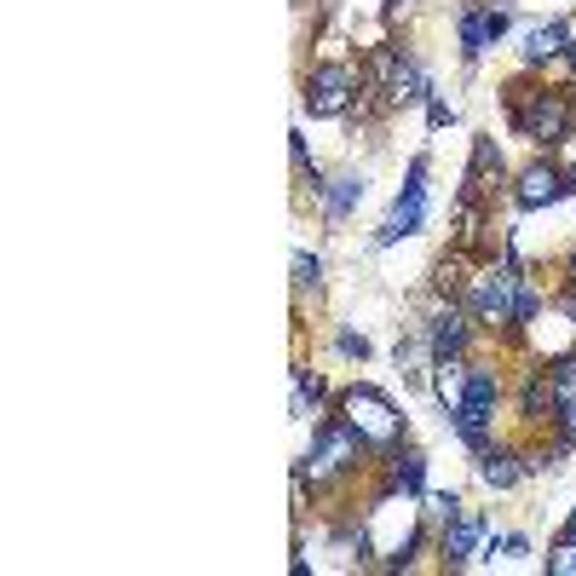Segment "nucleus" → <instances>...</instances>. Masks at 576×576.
I'll return each mask as SVG.
<instances>
[{
	"mask_svg": "<svg viewBox=\"0 0 576 576\" xmlns=\"http://www.w3.org/2000/svg\"><path fill=\"white\" fill-rule=\"evenodd\" d=\"M294 283L318 289V283H323V260H318V254H294Z\"/></svg>",
	"mask_w": 576,
	"mask_h": 576,
	"instance_id": "obj_19",
	"label": "nucleus"
},
{
	"mask_svg": "<svg viewBox=\"0 0 576 576\" xmlns=\"http://www.w3.org/2000/svg\"><path fill=\"white\" fill-rule=\"evenodd\" d=\"M570 271H576V254H570Z\"/></svg>",
	"mask_w": 576,
	"mask_h": 576,
	"instance_id": "obj_22",
	"label": "nucleus"
},
{
	"mask_svg": "<svg viewBox=\"0 0 576 576\" xmlns=\"http://www.w3.org/2000/svg\"><path fill=\"white\" fill-rule=\"evenodd\" d=\"M341 416H346V427L363 438V445H398V438H403V416L392 410V398L375 392V387L341 392Z\"/></svg>",
	"mask_w": 576,
	"mask_h": 576,
	"instance_id": "obj_1",
	"label": "nucleus"
},
{
	"mask_svg": "<svg viewBox=\"0 0 576 576\" xmlns=\"http://www.w3.org/2000/svg\"><path fill=\"white\" fill-rule=\"evenodd\" d=\"M438 398H445V410H461L467 398V369L456 358H438Z\"/></svg>",
	"mask_w": 576,
	"mask_h": 576,
	"instance_id": "obj_16",
	"label": "nucleus"
},
{
	"mask_svg": "<svg viewBox=\"0 0 576 576\" xmlns=\"http://www.w3.org/2000/svg\"><path fill=\"white\" fill-rule=\"evenodd\" d=\"M565 191H570V185L554 174V167H530V174L519 179V191H514V196H519V208H548V202H554V196H565Z\"/></svg>",
	"mask_w": 576,
	"mask_h": 576,
	"instance_id": "obj_10",
	"label": "nucleus"
},
{
	"mask_svg": "<svg viewBox=\"0 0 576 576\" xmlns=\"http://www.w3.org/2000/svg\"><path fill=\"white\" fill-rule=\"evenodd\" d=\"M421 214H427V162L410 167V185H403V196L392 202V214L381 225V248L398 243V236H410V231H421Z\"/></svg>",
	"mask_w": 576,
	"mask_h": 576,
	"instance_id": "obj_4",
	"label": "nucleus"
},
{
	"mask_svg": "<svg viewBox=\"0 0 576 576\" xmlns=\"http://www.w3.org/2000/svg\"><path fill=\"white\" fill-rule=\"evenodd\" d=\"M548 410H554V416H576V358L554 363V381H548Z\"/></svg>",
	"mask_w": 576,
	"mask_h": 576,
	"instance_id": "obj_12",
	"label": "nucleus"
},
{
	"mask_svg": "<svg viewBox=\"0 0 576 576\" xmlns=\"http://www.w3.org/2000/svg\"><path fill=\"white\" fill-rule=\"evenodd\" d=\"M507 29V12H479V7H467L461 12V47H467V58H479L496 36Z\"/></svg>",
	"mask_w": 576,
	"mask_h": 576,
	"instance_id": "obj_8",
	"label": "nucleus"
},
{
	"mask_svg": "<svg viewBox=\"0 0 576 576\" xmlns=\"http://www.w3.org/2000/svg\"><path fill=\"white\" fill-rule=\"evenodd\" d=\"M514 116H519V127L530 133V139H541V145H559L565 133H570V98H559V92H541L530 110L519 105Z\"/></svg>",
	"mask_w": 576,
	"mask_h": 576,
	"instance_id": "obj_5",
	"label": "nucleus"
},
{
	"mask_svg": "<svg viewBox=\"0 0 576 576\" xmlns=\"http://www.w3.org/2000/svg\"><path fill=\"white\" fill-rule=\"evenodd\" d=\"M570 58H576V41H570Z\"/></svg>",
	"mask_w": 576,
	"mask_h": 576,
	"instance_id": "obj_23",
	"label": "nucleus"
},
{
	"mask_svg": "<svg viewBox=\"0 0 576 576\" xmlns=\"http://www.w3.org/2000/svg\"><path fill=\"white\" fill-rule=\"evenodd\" d=\"M421 485H427V456H421V450L398 456V461H392V490H410V496H421Z\"/></svg>",
	"mask_w": 576,
	"mask_h": 576,
	"instance_id": "obj_17",
	"label": "nucleus"
},
{
	"mask_svg": "<svg viewBox=\"0 0 576 576\" xmlns=\"http://www.w3.org/2000/svg\"><path fill=\"white\" fill-rule=\"evenodd\" d=\"M352 105V70H341V64H323V70H312L306 81V110L312 116H341Z\"/></svg>",
	"mask_w": 576,
	"mask_h": 576,
	"instance_id": "obj_6",
	"label": "nucleus"
},
{
	"mask_svg": "<svg viewBox=\"0 0 576 576\" xmlns=\"http://www.w3.org/2000/svg\"><path fill=\"white\" fill-rule=\"evenodd\" d=\"M548 570H554V576H576V536H565L559 548L548 554Z\"/></svg>",
	"mask_w": 576,
	"mask_h": 576,
	"instance_id": "obj_18",
	"label": "nucleus"
},
{
	"mask_svg": "<svg viewBox=\"0 0 576 576\" xmlns=\"http://www.w3.org/2000/svg\"><path fill=\"white\" fill-rule=\"evenodd\" d=\"M387 92L398 98V105H410V98H427V76H421V64H416V58H398V64H392Z\"/></svg>",
	"mask_w": 576,
	"mask_h": 576,
	"instance_id": "obj_14",
	"label": "nucleus"
},
{
	"mask_svg": "<svg viewBox=\"0 0 576 576\" xmlns=\"http://www.w3.org/2000/svg\"><path fill=\"white\" fill-rule=\"evenodd\" d=\"M570 312H576V306H570Z\"/></svg>",
	"mask_w": 576,
	"mask_h": 576,
	"instance_id": "obj_24",
	"label": "nucleus"
},
{
	"mask_svg": "<svg viewBox=\"0 0 576 576\" xmlns=\"http://www.w3.org/2000/svg\"><path fill=\"white\" fill-rule=\"evenodd\" d=\"M479 541H485V514L461 507L456 519H445V559L450 565H467L472 554H479Z\"/></svg>",
	"mask_w": 576,
	"mask_h": 576,
	"instance_id": "obj_7",
	"label": "nucleus"
},
{
	"mask_svg": "<svg viewBox=\"0 0 576 576\" xmlns=\"http://www.w3.org/2000/svg\"><path fill=\"white\" fill-rule=\"evenodd\" d=\"M565 536H576V507H570V525H565Z\"/></svg>",
	"mask_w": 576,
	"mask_h": 576,
	"instance_id": "obj_21",
	"label": "nucleus"
},
{
	"mask_svg": "<svg viewBox=\"0 0 576 576\" xmlns=\"http://www.w3.org/2000/svg\"><path fill=\"white\" fill-rule=\"evenodd\" d=\"M519 265H501V271H485L472 277V312L485 323H514V306H519Z\"/></svg>",
	"mask_w": 576,
	"mask_h": 576,
	"instance_id": "obj_3",
	"label": "nucleus"
},
{
	"mask_svg": "<svg viewBox=\"0 0 576 576\" xmlns=\"http://www.w3.org/2000/svg\"><path fill=\"white\" fill-rule=\"evenodd\" d=\"M570 41H576L570 23H536L530 36H525V64H548V58H559Z\"/></svg>",
	"mask_w": 576,
	"mask_h": 576,
	"instance_id": "obj_9",
	"label": "nucleus"
},
{
	"mask_svg": "<svg viewBox=\"0 0 576 576\" xmlns=\"http://www.w3.org/2000/svg\"><path fill=\"white\" fill-rule=\"evenodd\" d=\"M358 456H363V438L346 427V416L341 421H323L318 427V438H312V450H306V461H300V479H334V472H346V467H358Z\"/></svg>",
	"mask_w": 576,
	"mask_h": 576,
	"instance_id": "obj_2",
	"label": "nucleus"
},
{
	"mask_svg": "<svg viewBox=\"0 0 576 576\" xmlns=\"http://www.w3.org/2000/svg\"><path fill=\"white\" fill-rule=\"evenodd\" d=\"M479 479H485L490 490H514V485L525 479V467H519L514 456H501V450H485V456H479Z\"/></svg>",
	"mask_w": 576,
	"mask_h": 576,
	"instance_id": "obj_11",
	"label": "nucleus"
},
{
	"mask_svg": "<svg viewBox=\"0 0 576 576\" xmlns=\"http://www.w3.org/2000/svg\"><path fill=\"white\" fill-rule=\"evenodd\" d=\"M358 202H363V179H358V174L323 185V214H329V219H346V214L358 208Z\"/></svg>",
	"mask_w": 576,
	"mask_h": 576,
	"instance_id": "obj_13",
	"label": "nucleus"
},
{
	"mask_svg": "<svg viewBox=\"0 0 576 576\" xmlns=\"http://www.w3.org/2000/svg\"><path fill=\"white\" fill-rule=\"evenodd\" d=\"M341 352L346 358H369V341H363V334H341Z\"/></svg>",
	"mask_w": 576,
	"mask_h": 576,
	"instance_id": "obj_20",
	"label": "nucleus"
},
{
	"mask_svg": "<svg viewBox=\"0 0 576 576\" xmlns=\"http://www.w3.org/2000/svg\"><path fill=\"white\" fill-rule=\"evenodd\" d=\"M461 346H467V323H461L456 312L432 318V352H438V358H461Z\"/></svg>",
	"mask_w": 576,
	"mask_h": 576,
	"instance_id": "obj_15",
	"label": "nucleus"
}]
</instances>
